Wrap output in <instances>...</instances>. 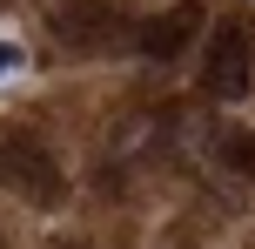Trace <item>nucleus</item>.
I'll return each mask as SVG.
<instances>
[{"mask_svg": "<svg viewBox=\"0 0 255 249\" xmlns=\"http://www.w3.org/2000/svg\"><path fill=\"white\" fill-rule=\"evenodd\" d=\"M249 74H255V34L242 20H222L215 34H208V54H202V88L215 94V101H242Z\"/></svg>", "mask_w": 255, "mask_h": 249, "instance_id": "obj_1", "label": "nucleus"}, {"mask_svg": "<svg viewBox=\"0 0 255 249\" xmlns=\"http://www.w3.org/2000/svg\"><path fill=\"white\" fill-rule=\"evenodd\" d=\"M54 34L74 54H115L128 40V13L108 0H74V7H54Z\"/></svg>", "mask_w": 255, "mask_h": 249, "instance_id": "obj_2", "label": "nucleus"}, {"mask_svg": "<svg viewBox=\"0 0 255 249\" xmlns=\"http://www.w3.org/2000/svg\"><path fill=\"white\" fill-rule=\"evenodd\" d=\"M195 34H202V7H195V0H175V7L148 13V20L134 27V54H148V61H175L181 47H195Z\"/></svg>", "mask_w": 255, "mask_h": 249, "instance_id": "obj_3", "label": "nucleus"}, {"mask_svg": "<svg viewBox=\"0 0 255 249\" xmlns=\"http://www.w3.org/2000/svg\"><path fill=\"white\" fill-rule=\"evenodd\" d=\"M215 155H222V169L255 175V128H229V135H215Z\"/></svg>", "mask_w": 255, "mask_h": 249, "instance_id": "obj_4", "label": "nucleus"}, {"mask_svg": "<svg viewBox=\"0 0 255 249\" xmlns=\"http://www.w3.org/2000/svg\"><path fill=\"white\" fill-rule=\"evenodd\" d=\"M20 175H34L40 189L54 182V175H47V169L34 162V148H0V182H20Z\"/></svg>", "mask_w": 255, "mask_h": 249, "instance_id": "obj_5", "label": "nucleus"}, {"mask_svg": "<svg viewBox=\"0 0 255 249\" xmlns=\"http://www.w3.org/2000/svg\"><path fill=\"white\" fill-rule=\"evenodd\" d=\"M20 61H27V47H20V40H7V34H0V81H7V74H20Z\"/></svg>", "mask_w": 255, "mask_h": 249, "instance_id": "obj_6", "label": "nucleus"}]
</instances>
